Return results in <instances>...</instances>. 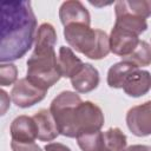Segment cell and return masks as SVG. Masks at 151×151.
Wrapping results in <instances>:
<instances>
[{
  "label": "cell",
  "mask_w": 151,
  "mask_h": 151,
  "mask_svg": "<svg viewBox=\"0 0 151 151\" xmlns=\"http://www.w3.org/2000/svg\"><path fill=\"white\" fill-rule=\"evenodd\" d=\"M125 151H151V146L149 145H131Z\"/></svg>",
  "instance_id": "cell-26"
},
{
  "label": "cell",
  "mask_w": 151,
  "mask_h": 151,
  "mask_svg": "<svg viewBox=\"0 0 151 151\" xmlns=\"http://www.w3.org/2000/svg\"><path fill=\"white\" fill-rule=\"evenodd\" d=\"M0 98H1V114H5L6 110L9 106V97L7 96V93L4 90H1L0 91Z\"/></svg>",
  "instance_id": "cell-25"
},
{
  "label": "cell",
  "mask_w": 151,
  "mask_h": 151,
  "mask_svg": "<svg viewBox=\"0 0 151 151\" xmlns=\"http://www.w3.org/2000/svg\"><path fill=\"white\" fill-rule=\"evenodd\" d=\"M84 65V63L73 53V51L70 47L61 46L59 50V57H58V66L61 77L65 78H72Z\"/></svg>",
  "instance_id": "cell-14"
},
{
  "label": "cell",
  "mask_w": 151,
  "mask_h": 151,
  "mask_svg": "<svg viewBox=\"0 0 151 151\" xmlns=\"http://www.w3.org/2000/svg\"><path fill=\"white\" fill-rule=\"evenodd\" d=\"M35 28L37 19L29 1L1 4V64L18 60L28 52Z\"/></svg>",
  "instance_id": "cell-1"
},
{
  "label": "cell",
  "mask_w": 151,
  "mask_h": 151,
  "mask_svg": "<svg viewBox=\"0 0 151 151\" xmlns=\"http://www.w3.org/2000/svg\"><path fill=\"white\" fill-rule=\"evenodd\" d=\"M59 18L64 26L70 24H85L90 26L91 24L88 11L80 1L77 0L65 1L59 9Z\"/></svg>",
  "instance_id": "cell-9"
},
{
  "label": "cell",
  "mask_w": 151,
  "mask_h": 151,
  "mask_svg": "<svg viewBox=\"0 0 151 151\" xmlns=\"http://www.w3.org/2000/svg\"><path fill=\"white\" fill-rule=\"evenodd\" d=\"M64 37L71 47L90 59H103L111 51L107 34L85 24H70L65 26Z\"/></svg>",
  "instance_id": "cell-2"
},
{
  "label": "cell",
  "mask_w": 151,
  "mask_h": 151,
  "mask_svg": "<svg viewBox=\"0 0 151 151\" xmlns=\"http://www.w3.org/2000/svg\"><path fill=\"white\" fill-rule=\"evenodd\" d=\"M104 144L107 151H125L126 136L118 127H111L104 132Z\"/></svg>",
  "instance_id": "cell-21"
},
{
  "label": "cell",
  "mask_w": 151,
  "mask_h": 151,
  "mask_svg": "<svg viewBox=\"0 0 151 151\" xmlns=\"http://www.w3.org/2000/svg\"><path fill=\"white\" fill-rule=\"evenodd\" d=\"M123 88L130 97L144 96L151 88V74L147 71L136 70L127 77Z\"/></svg>",
  "instance_id": "cell-12"
},
{
  "label": "cell",
  "mask_w": 151,
  "mask_h": 151,
  "mask_svg": "<svg viewBox=\"0 0 151 151\" xmlns=\"http://www.w3.org/2000/svg\"><path fill=\"white\" fill-rule=\"evenodd\" d=\"M11 147L13 151H41V147L34 142L33 143H20V142L12 140Z\"/></svg>",
  "instance_id": "cell-23"
},
{
  "label": "cell",
  "mask_w": 151,
  "mask_h": 151,
  "mask_svg": "<svg viewBox=\"0 0 151 151\" xmlns=\"http://www.w3.org/2000/svg\"><path fill=\"white\" fill-rule=\"evenodd\" d=\"M81 103L76 92L64 91L58 94L51 103L50 111L55 120L59 133L68 138H76L73 131V114L77 105Z\"/></svg>",
  "instance_id": "cell-4"
},
{
  "label": "cell",
  "mask_w": 151,
  "mask_h": 151,
  "mask_svg": "<svg viewBox=\"0 0 151 151\" xmlns=\"http://www.w3.org/2000/svg\"><path fill=\"white\" fill-rule=\"evenodd\" d=\"M114 26L127 29L137 35H139L147 28V24L144 18L137 17V15H133L130 13H116Z\"/></svg>",
  "instance_id": "cell-18"
},
{
  "label": "cell",
  "mask_w": 151,
  "mask_h": 151,
  "mask_svg": "<svg viewBox=\"0 0 151 151\" xmlns=\"http://www.w3.org/2000/svg\"><path fill=\"white\" fill-rule=\"evenodd\" d=\"M55 44H57V33H55L54 27L47 22L40 25L35 34L34 51L37 52L53 51Z\"/></svg>",
  "instance_id": "cell-16"
},
{
  "label": "cell",
  "mask_w": 151,
  "mask_h": 151,
  "mask_svg": "<svg viewBox=\"0 0 151 151\" xmlns=\"http://www.w3.org/2000/svg\"><path fill=\"white\" fill-rule=\"evenodd\" d=\"M12 140L20 143H33L38 138V129L33 117L19 116L11 124Z\"/></svg>",
  "instance_id": "cell-10"
},
{
  "label": "cell",
  "mask_w": 151,
  "mask_h": 151,
  "mask_svg": "<svg viewBox=\"0 0 151 151\" xmlns=\"http://www.w3.org/2000/svg\"><path fill=\"white\" fill-rule=\"evenodd\" d=\"M33 119L37 124L39 140L51 142L54 138H57V136L59 134V130L57 127L55 120L50 110L42 109V110L38 111L33 116Z\"/></svg>",
  "instance_id": "cell-13"
},
{
  "label": "cell",
  "mask_w": 151,
  "mask_h": 151,
  "mask_svg": "<svg viewBox=\"0 0 151 151\" xmlns=\"http://www.w3.org/2000/svg\"><path fill=\"white\" fill-rule=\"evenodd\" d=\"M136 70H138V66H136L132 63L129 61H120L114 64L110 67L107 72V84L110 87L113 88H123L125 80L127 77L133 73Z\"/></svg>",
  "instance_id": "cell-15"
},
{
  "label": "cell",
  "mask_w": 151,
  "mask_h": 151,
  "mask_svg": "<svg viewBox=\"0 0 151 151\" xmlns=\"http://www.w3.org/2000/svg\"><path fill=\"white\" fill-rule=\"evenodd\" d=\"M126 124L134 136L151 134V100L130 109L126 114Z\"/></svg>",
  "instance_id": "cell-7"
},
{
  "label": "cell",
  "mask_w": 151,
  "mask_h": 151,
  "mask_svg": "<svg viewBox=\"0 0 151 151\" xmlns=\"http://www.w3.org/2000/svg\"><path fill=\"white\" fill-rule=\"evenodd\" d=\"M46 93V90L34 85L27 78H21L14 84L11 91V98L17 106L26 109L41 101Z\"/></svg>",
  "instance_id": "cell-6"
},
{
  "label": "cell",
  "mask_w": 151,
  "mask_h": 151,
  "mask_svg": "<svg viewBox=\"0 0 151 151\" xmlns=\"http://www.w3.org/2000/svg\"><path fill=\"white\" fill-rule=\"evenodd\" d=\"M103 151H107V150H103Z\"/></svg>",
  "instance_id": "cell-27"
},
{
  "label": "cell",
  "mask_w": 151,
  "mask_h": 151,
  "mask_svg": "<svg viewBox=\"0 0 151 151\" xmlns=\"http://www.w3.org/2000/svg\"><path fill=\"white\" fill-rule=\"evenodd\" d=\"M79 147L83 151H103L105 150L104 144V132H88L83 133L77 137Z\"/></svg>",
  "instance_id": "cell-19"
},
{
  "label": "cell",
  "mask_w": 151,
  "mask_h": 151,
  "mask_svg": "<svg viewBox=\"0 0 151 151\" xmlns=\"http://www.w3.org/2000/svg\"><path fill=\"white\" fill-rule=\"evenodd\" d=\"M18 70L13 64H1L0 65V85L9 86L13 83H17Z\"/></svg>",
  "instance_id": "cell-22"
},
{
  "label": "cell",
  "mask_w": 151,
  "mask_h": 151,
  "mask_svg": "<svg viewBox=\"0 0 151 151\" xmlns=\"http://www.w3.org/2000/svg\"><path fill=\"white\" fill-rule=\"evenodd\" d=\"M45 151H71V149L60 143H50L45 145Z\"/></svg>",
  "instance_id": "cell-24"
},
{
  "label": "cell",
  "mask_w": 151,
  "mask_h": 151,
  "mask_svg": "<svg viewBox=\"0 0 151 151\" xmlns=\"http://www.w3.org/2000/svg\"><path fill=\"white\" fill-rule=\"evenodd\" d=\"M60 77L58 58L54 50L45 52L34 51L28 58L26 78L34 85L47 91L60 79Z\"/></svg>",
  "instance_id": "cell-3"
},
{
  "label": "cell",
  "mask_w": 151,
  "mask_h": 151,
  "mask_svg": "<svg viewBox=\"0 0 151 151\" xmlns=\"http://www.w3.org/2000/svg\"><path fill=\"white\" fill-rule=\"evenodd\" d=\"M73 88L79 93H87L99 84V73L91 64H84L81 68L71 78Z\"/></svg>",
  "instance_id": "cell-11"
},
{
  "label": "cell",
  "mask_w": 151,
  "mask_h": 151,
  "mask_svg": "<svg viewBox=\"0 0 151 151\" xmlns=\"http://www.w3.org/2000/svg\"><path fill=\"white\" fill-rule=\"evenodd\" d=\"M116 13H130L137 17L147 18L151 15V0H130L116 2Z\"/></svg>",
  "instance_id": "cell-17"
},
{
  "label": "cell",
  "mask_w": 151,
  "mask_h": 151,
  "mask_svg": "<svg viewBox=\"0 0 151 151\" xmlns=\"http://www.w3.org/2000/svg\"><path fill=\"white\" fill-rule=\"evenodd\" d=\"M122 59H123V61L132 63L138 67L147 66L151 64V46L146 41L140 40L138 46L136 47V50L130 55L122 58Z\"/></svg>",
  "instance_id": "cell-20"
},
{
  "label": "cell",
  "mask_w": 151,
  "mask_h": 151,
  "mask_svg": "<svg viewBox=\"0 0 151 151\" xmlns=\"http://www.w3.org/2000/svg\"><path fill=\"white\" fill-rule=\"evenodd\" d=\"M104 125V114L99 106L91 101H81L73 114V131L76 138L79 134L100 131Z\"/></svg>",
  "instance_id": "cell-5"
},
{
  "label": "cell",
  "mask_w": 151,
  "mask_h": 151,
  "mask_svg": "<svg viewBox=\"0 0 151 151\" xmlns=\"http://www.w3.org/2000/svg\"><path fill=\"white\" fill-rule=\"evenodd\" d=\"M109 39H110L111 52H113L114 54H117L122 58L130 55L136 50V47L138 46V44L140 41L138 39L137 34H134L127 29L120 28L118 26H113Z\"/></svg>",
  "instance_id": "cell-8"
}]
</instances>
